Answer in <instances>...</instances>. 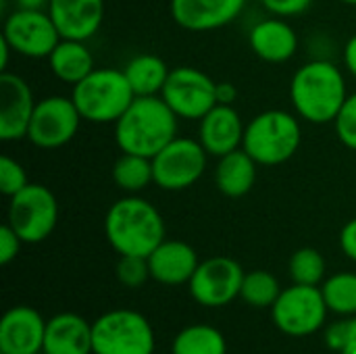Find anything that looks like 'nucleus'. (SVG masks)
<instances>
[{
    "instance_id": "obj_31",
    "label": "nucleus",
    "mask_w": 356,
    "mask_h": 354,
    "mask_svg": "<svg viewBox=\"0 0 356 354\" xmlns=\"http://www.w3.org/2000/svg\"><path fill=\"white\" fill-rule=\"evenodd\" d=\"M31 182H29V177H27V171H25V167L17 161V159H13V156H2L0 159V192L6 196V198H10V196H15L17 192H21L25 186H29Z\"/></svg>"
},
{
    "instance_id": "obj_36",
    "label": "nucleus",
    "mask_w": 356,
    "mask_h": 354,
    "mask_svg": "<svg viewBox=\"0 0 356 354\" xmlns=\"http://www.w3.org/2000/svg\"><path fill=\"white\" fill-rule=\"evenodd\" d=\"M340 248H342L346 259H350V261L356 263V217L350 219L342 227V232H340Z\"/></svg>"
},
{
    "instance_id": "obj_18",
    "label": "nucleus",
    "mask_w": 356,
    "mask_h": 354,
    "mask_svg": "<svg viewBox=\"0 0 356 354\" xmlns=\"http://www.w3.org/2000/svg\"><path fill=\"white\" fill-rule=\"evenodd\" d=\"M250 50L265 63L282 65L296 56L300 38L296 29L282 17H265L257 21L248 31Z\"/></svg>"
},
{
    "instance_id": "obj_33",
    "label": "nucleus",
    "mask_w": 356,
    "mask_h": 354,
    "mask_svg": "<svg viewBox=\"0 0 356 354\" xmlns=\"http://www.w3.org/2000/svg\"><path fill=\"white\" fill-rule=\"evenodd\" d=\"M261 6L273 15V17H282V19H292V17H300L305 15L315 0H259Z\"/></svg>"
},
{
    "instance_id": "obj_40",
    "label": "nucleus",
    "mask_w": 356,
    "mask_h": 354,
    "mask_svg": "<svg viewBox=\"0 0 356 354\" xmlns=\"http://www.w3.org/2000/svg\"><path fill=\"white\" fill-rule=\"evenodd\" d=\"M50 0H15V8H25V10H48Z\"/></svg>"
},
{
    "instance_id": "obj_27",
    "label": "nucleus",
    "mask_w": 356,
    "mask_h": 354,
    "mask_svg": "<svg viewBox=\"0 0 356 354\" xmlns=\"http://www.w3.org/2000/svg\"><path fill=\"white\" fill-rule=\"evenodd\" d=\"M323 298L327 303V309L342 317H355L356 315V273L353 271H340L321 284Z\"/></svg>"
},
{
    "instance_id": "obj_11",
    "label": "nucleus",
    "mask_w": 356,
    "mask_h": 354,
    "mask_svg": "<svg viewBox=\"0 0 356 354\" xmlns=\"http://www.w3.org/2000/svg\"><path fill=\"white\" fill-rule=\"evenodd\" d=\"M81 115L71 96L52 94L38 100L27 140L42 150H56L67 146L79 131Z\"/></svg>"
},
{
    "instance_id": "obj_22",
    "label": "nucleus",
    "mask_w": 356,
    "mask_h": 354,
    "mask_svg": "<svg viewBox=\"0 0 356 354\" xmlns=\"http://www.w3.org/2000/svg\"><path fill=\"white\" fill-rule=\"evenodd\" d=\"M257 171L259 163L244 148H238L217 159L215 186L227 198H242L254 188Z\"/></svg>"
},
{
    "instance_id": "obj_1",
    "label": "nucleus",
    "mask_w": 356,
    "mask_h": 354,
    "mask_svg": "<svg viewBox=\"0 0 356 354\" xmlns=\"http://www.w3.org/2000/svg\"><path fill=\"white\" fill-rule=\"evenodd\" d=\"M348 94L344 71L330 58H311L290 79L292 108L313 125L334 123Z\"/></svg>"
},
{
    "instance_id": "obj_30",
    "label": "nucleus",
    "mask_w": 356,
    "mask_h": 354,
    "mask_svg": "<svg viewBox=\"0 0 356 354\" xmlns=\"http://www.w3.org/2000/svg\"><path fill=\"white\" fill-rule=\"evenodd\" d=\"M115 275H117V280L125 288H140V286H144L148 280H152L148 257L121 255L119 261H117V267H115Z\"/></svg>"
},
{
    "instance_id": "obj_14",
    "label": "nucleus",
    "mask_w": 356,
    "mask_h": 354,
    "mask_svg": "<svg viewBox=\"0 0 356 354\" xmlns=\"http://www.w3.org/2000/svg\"><path fill=\"white\" fill-rule=\"evenodd\" d=\"M38 100L31 86L17 73H0V140H27V129Z\"/></svg>"
},
{
    "instance_id": "obj_34",
    "label": "nucleus",
    "mask_w": 356,
    "mask_h": 354,
    "mask_svg": "<svg viewBox=\"0 0 356 354\" xmlns=\"http://www.w3.org/2000/svg\"><path fill=\"white\" fill-rule=\"evenodd\" d=\"M23 244H25V242L17 236V232H15L8 223H4V225L0 227V263H2V265L13 263V261L19 257Z\"/></svg>"
},
{
    "instance_id": "obj_25",
    "label": "nucleus",
    "mask_w": 356,
    "mask_h": 354,
    "mask_svg": "<svg viewBox=\"0 0 356 354\" xmlns=\"http://www.w3.org/2000/svg\"><path fill=\"white\" fill-rule=\"evenodd\" d=\"M113 182L125 194H140L150 184H154L152 159L142 154L121 152V156L113 165Z\"/></svg>"
},
{
    "instance_id": "obj_4",
    "label": "nucleus",
    "mask_w": 356,
    "mask_h": 354,
    "mask_svg": "<svg viewBox=\"0 0 356 354\" xmlns=\"http://www.w3.org/2000/svg\"><path fill=\"white\" fill-rule=\"evenodd\" d=\"M302 119L296 113L269 108L254 115L244 129L242 148L263 167L288 163L302 144Z\"/></svg>"
},
{
    "instance_id": "obj_23",
    "label": "nucleus",
    "mask_w": 356,
    "mask_h": 354,
    "mask_svg": "<svg viewBox=\"0 0 356 354\" xmlns=\"http://www.w3.org/2000/svg\"><path fill=\"white\" fill-rule=\"evenodd\" d=\"M48 65L52 75L71 88L96 69L88 44L83 40H69V38L58 40V44L48 56Z\"/></svg>"
},
{
    "instance_id": "obj_29",
    "label": "nucleus",
    "mask_w": 356,
    "mask_h": 354,
    "mask_svg": "<svg viewBox=\"0 0 356 354\" xmlns=\"http://www.w3.org/2000/svg\"><path fill=\"white\" fill-rule=\"evenodd\" d=\"M288 271L292 277V284H302V286H321L325 282V259L317 248L305 246L298 248L288 263Z\"/></svg>"
},
{
    "instance_id": "obj_2",
    "label": "nucleus",
    "mask_w": 356,
    "mask_h": 354,
    "mask_svg": "<svg viewBox=\"0 0 356 354\" xmlns=\"http://www.w3.org/2000/svg\"><path fill=\"white\" fill-rule=\"evenodd\" d=\"M104 236L119 257H150L167 238V227L161 211L152 202L138 194H127L106 211Z\"/></svg>"
},
{
    "instance_id": "obj_13",
    "label": "nucleus",
    "mask_w": 356,
    "mask_h": 354,
    "mask_svg": "<svg viewBox=\"0 0 356 354\" xmlns=\"http://www.w3.org/2000/svg\"><path fill=\"white\" fill-rule=\"evenodd\" d=\"M246 271L232 257H211L200 261L188 290L190 296L202 307H225L240 298Z\"/></svg>"
},
{
    "instance_id": "obj_3",
    "label": "nucleus",
    "mask_w": 356,
    "mask_h": 354,
    "mask_svg": "<svg viewBox=\"0 0 356 354\" xmlns=\"http://www.w3.org/2000/svg\"><path fill=\"white\" fill-rule=\"evenodd\" d=\"M179 117L161 96H136L115 123V144L121 152L152 159L177 138Z\"/></svg>"
},
{
    "instance_id": "obj_16",
    "label": "nucleus",
    "mask_w": 356,
    "mask_h": 354,
    "mask_svg": "<svg viewBox=\"0 0 356 354\" xmlns=\"http://www.w3.org/2000/svg\"><path fill=\"white\" fill-rule=\"evenodd\" d=\"M46 321L33 307H13L0 321V353L40 354L44 348Z\"/></svg>"
},
{
    "instance_id": "obj_7",
    "label": "nucleus",
    "mask_w": 356,
    "mask_h": 354,
    "mask_svg": "<svg viewBox=\"0 0 356 354\" xmlns=\"http://www.w3.org/2000/svg\"><path fill=\"white\" fill-rule=\"evenodd\" d=\"M6 223L25 244H40L58 223V200L44 184H29L8 198Z\"/></svg>"
},
{
    "instance_id": "obj_26",
    "label": "nucleus",
    "mask_w": 356,
    "mask_h": 354,
    "mask_svg": "<svg viewBox=\"0 0 356 354\" xmlns=\"http://www.w3.org/2000/svg\"><path fill=\"white\" fill-rule=\"evenodd\" d=\"M171 354H227V342L217 328L194 323L173 338Z\"/></svg>"
},
{
    "instance_id": "obj_37",
    "label": "nucleus",
    "mask_w": 356,
    "mask_h": 354,
    "mask_svg": "<svg viewBox=\"0 0 356 354\" xmlns=\"http://www.w3.org/2000/svg\"><path fill=\"white\" fill-rule=\"evenodd\" d=\"M342 63H344V71L356 79V33L346 40L342 48Z\"/></svg>"
},
{
    "instance_id": "obj_39",
    "label": "nucleus",
    "mask_w": 356,
    "mask_h": 354,
    "mask_svg": "<svg viewBox=\"0 0 356 354\" xmlns=\"http://www.w3.org/2000/svg\"><path fill=\"white\" fill-rule=\"evenodd\" d=\"M340 354H356V315L348 317V332H346V344Z\"/></svg>"
},
{
    "instance_id": "obj_8",
    "label": "nucleus",
    "mask_w": 356,
    "mask_h": 354,
    "mask_svg": "<svg viewBox=\"0 0 356 354\" xmlns=\"http://www.w3.org/2000/svg\"><path fill=\"white\" fill-rule=\"evenodd\" d=\"M209 165V152L198 138L177 136L152 156L154 186L165 192H181L200 182Z\"/></svg>"
},
{
    "instance_id": "obj_21",
    "label": "nucleus",
    "mask_w": 356,
    "mask_h": 354,
    "mask_svg": "<svg viewBox=\"0 0 356 354\" xmlns=\"http://www.w3.org/2000/svg\"><path fill=\"white\" fill-rule=\"evenodd\" d=\"M42 354H94L92 323L71 311L50 317Z\"/></svg>"
},
{
    "instance_id": "obj_20",
    "label": "nucleus",
    "mask_w": 356,
    "mask_h": 354,
    "mask_svg": "<svg viewBox=\"0 0 356 354\" xmlns=\"http://www.w3.org/2000/svg\"><path fill=\"white\" fill-rule=\"evenodd\" d=\"M150 275L163 286L190 284L194 271L200 265L196 250L184 240H163L148 257Z\"/></svg>"
},
{
    "instance_id": "obj_6",
    "label": "nucleus",
    "mask_w": 356,
    "mask_h": 354,
    "mask_svg": "<svg viewBox=\"0 0 356 354\" xmlns=\"http://www.w3.org/2000/svg\"><path fill=\"white\" fill-rule=\"evenodd\" d=\"M94 354H154L150 321L131 309L106 311L92 323Z\"/></svg>"
},
{
    "instance_id": "obj_42",
    "label": "nucleus",
    "mask_w": 356,
    "mask_h": 354,
    "mask_svg": "<svg viewBox=\"0 0 356 354\" xmlns=\"http://www.w3.org/2000/svg\"><path fill=\"white\" fill-rule=\"evenodd\" d=\"M340 2H344V4H353V6H356V0H340Z\"/></svg>"
},
{
    "instance_id": "obj_41",
    "label": "nucleus",
    "mask_w": 356,
    "mask_h": 354,
    "mask_svg": "<svg viewBox=\"0 0 356 354\" xmlns=\"http://www.w3.org/2000/svg\"><path fill=\"white\" fill-rule=\"evenodd\" d=\"M10 54H15V52H13V48L8 46V42H6V40H2V38H0V73L8 71V58H10Z\"/></svg>"
},
{
    "instance_id": "obj_17",
    "label": "nucleus",
    "mask_w": 356,
    "mask_h": 354,
    "mask_svg": "<svg viewBox=\"0 0 356 354\" xmlns=\"http://www.w3.org/2000/svg\"><path fill=\"white\" fill-rule=\"evenodd\" d=\"M246 123L234 104H215L198 121V142L204 146L209 156H223L242 148Z\"/></svg>"
},
{
    "instance_id": "obj_35",
    "label": "nucleus",
    "mask_w": 356,
    "mask_h": 354,
    "mask_svg": "<svg viewBox=\"0 0 356 354\" xmlns=\"http://www.w3.org/2000/svg\"><path fill=\"white\" fill-rule=\"evenodd\" d=\"M346 332H348V319H344V321H336V323H332V325H327L325 328V346H327V351H332V353H342V348H344V344H346Z\"/></svg>"
},
{
    "instance_id": "obj_5",
    "label": "nucleus",
    "mask_w": 356,
    "mask_h": 354,
    "mask_svg": "<svg viewBox=\"0 0 356 354\" xmlns=\"http://www.w3.org/2000/svg\"><path fill=\"white\" fill-rule=\"evenodd\" d=\"M71 98L83 121L94 125H115L134 102L136 94L123 69L96 67L71 88Z\"/></svg>"
},
{
    "instance_id": "obj_32",
    "label": "nucleus",
    "mask_w": 356,
    "mask_h": 354,
    "mask_svg": "<svg viewBox=\"0 0 356 354\" xmlns=\"http://www.w3.org/2000/svg\"><path fill=\"white\" fill-rule=\"evenodd\" d=\"M334 129L338 140L356 152V92L348 94L346 102L342 104L338 117L334 119Z\"/></svg>"
},
{
    "instance_id": "obj_19",
    "label": "nucleus",
    "mask_w": 356,
    "mask_h": 354,
    "mask_svg": "<svg viewBox=\"0 0 356 354\" xmlns=\"http://www.w3.org/2000/svg\"><path fill=\"white\" fill-rule=\"evenodd\" d=\"M48 15L60 38L88 42L102 27L104 0H50Z\"/></svg>"
},
{
    "instance_id": "obj_12",
    "label": "nucleus",
    "mask_w": 356,
    "mask_h": 354,
    "mask_svg": "<svg viewBox=\"0 0 356 354\" xmlns=\"http://www.w3.org/2000/svg\"><path fill=\"white\" fill-rule=\"evenodd\" d=\"M2 40L8 42L15 54L25 58H48L60 40V33L48 10L15 8L2 25Z\"/></svg>"
},
{
    "instance_id": "obj_24",
    "label": "nucleus",
    "mask_w": 356,
    "mask_h": 354,
    "mask_svg": "<svg viewBox=\"0 0 356 354\" xmlns=\"http://www.w3.org/2000/svg\"><path fill=\"white\" fill-rule=\"evenodd\" d=\"M123 73L136 96H161L169 79L171 67L159 54L142 52L127 61Z\"/></svg>"
},
{
    "instance_id": "obj_10",
    "label": "nucleus",
    "mask_w": 356,
    "mask_h": 354,
    "mask_svg": "<svg viewBox=\"0 0 356 354\" xmlns=\"http://www.w3.org/2000/svg\"><path fill=\"white\" fill-rule=\"evenodd\" d=\"M161 98L179 119L200 121L217 104V81L196 67H175L169 73Z\"/></svg>"
},
{
    "instance_id": "obj_9",
    "label": "nucleus",
    "mask_w": 356,
    "mask_h": 354,
    "mask_svg": "<svg viewBox=\"0 0 356 354\" xmlns=\"http://www.w3.org/2000/svg\"><path fill=\"white\" fill-rule=\"evenodd\" d=\"M327 303L321 286L292 284L284 288L275 305L271 307V319L275 328L292 338H305L323 328L327 319Z\"/></svg>"
},
{
    "instance_id": "obj_28",
    "label": "nucleus",
    "mask_w": 356,
    "mask_h": 354,
    "mask_svg": "<svg viewBox=\"0 0 356 354\" xmlns=\"http://www.w3.org/2000/svg\"><path fill=\"white\" fill-rule=\"evenodd\" d=\"M280 294H282V286L273 273L265 269H254L244 275L240 298L246 305L257 307V309H271L275 300L280 298Z\"/></svg>"
},
{
    "instance_id": "obj_38",
    "label": "nucleus",
    "mask_w": 356,
    "mask_h": 354,
    "mask_svg": "<svg viewBox=\"0 0 356 354\" xmlns=\"http://www.w3.org/2000/svg\"><path fill=\"white\" fill-rule=\"evenodd\" d=\"M238 90L232 81H217V104H234Z\"/></svg>"
},
{
    "instance_id": "obj_15",
    "label": "nucleus",
    "mask_w": 356,
    "mask_h": 354,
    "mask_svg": "<svg viewBox=\"0 0 356 354\" xmlns=\"http://www.w3.org/2000/svg\"><path fill=\"white\" fill-rule=\"evenodd\" d=\"M248 0H169L171 19L186 31L204 33L234 23Z\"/></svg>"
}]
</instances>
